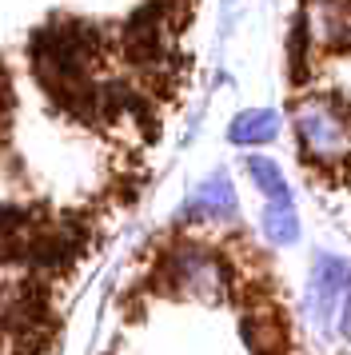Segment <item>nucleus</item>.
<instances>
[{
    "instance_id": "1",
    "label": "nucleus",
    "mask_w": 351,
    "mask_h": 355,
    "mask_svg": "<svg viewBox=\"0 0 351 355\" xmlns=\"http://www.w3.org/2000/svg\"><path fill=\"white\" fill-rule=\"evenodd\" d=\"M296 136H300L307 168L316 164L319 172H332V168L351 164V116L335 100H300L296 104Z\"/></svg>"
},
{
    "instance_id": "2",
    "label": "nucleus",
    "mask_w": 351,
    "mask_h": 355,
    "mask_svg": "<svg viewBox=\"0 0 351 355\" xmlns=\"http://www.w3.org/2000/svg\"><path fill=\"white\" fill-rule=\"evenodd\" d=\"M307 36L327 52H351V0H307Z\"/></svg>"
},
{
    "instance_id": "3",
    "label": "nucleus",
    "mask_w": 351,
    "mask_h": 355,
    "mask_svg": "<svg viewBox=\"0 0 351 355\" xmlns=\"http://www.w3.org/2000/svg\"><path fill=\"white\" fill-rule=\"evenodd\" d=\"M351 291V268H343V259L323 256L311 272V315L319 327H327L332 320H339V307Z\"/></svg>"
},
{
    "instance_id": "4",
    "label": "nucleus",
    "mask_w": 351,
    "mask_h": 355,
    "mask_svg": "<svg viewBox=\"0 0 351 355\" xmlns=\"http://www.w3.org/2000/svg\"><path fill=\"white\" fill-rule=\"evenodd\" d=\"M172 268H176V279H180V291H184V295H196V300H204V304H220L223 300L228 279H223L220 259L204 256V252H184Z\"/></svg>"
},
{
    "instance_id": "5",
    "label": "nucleus",
    "mask_w": 351,
    "mask_h": 355,
    "mask_svg": "<svg viewBox=\"0 0 351 355\" xmlns=\"http://www.w3.org/2000/svg\"><path fill=\"white\" fill-rule=\"evenodd\" d=\"M280 132V116L271 108H252V112H239L228 128V140L232 144H264Z\"/></svg>"
},
{
    "instance_id": "6",
    "label": "nucleus",
    "mask_w": 351,
    "mask_h": 355,
    "mask_svg": "<svg viewBox=\"0 0 351 355\" xmlns=\"http://www.w3.org/2000/svg\"><path fill=\"white\" fill-rule=\"evenodd\" d=\"M191 211H204V216H232L236 211V192H232L228 172H216L200 184V192L191 196Z\"/></svg>"
},
{
    "instance_id": "7",
    "label": "nucleus",
    "mask_w": 351,
    "mask_h": 355,
    "mask_svg": "<svg viewBox=\"0 0 351 355\" xmlns=\"http://www.w3.org/2000/svg\"><path fill=\"white\" fill-rule=\"evenodd\" d=\"M264 232H268V240L284 243V248L300 240V220H296L291 200H271L264 208Z\"/></svg>"
},
{
    "instance_id": "8",
    "label": "nucleus",
    "mask_w": 351,
    "mask_h": 355,
    "mask_svg": "<svg viewBox=\"0 0 351 355\" xmlns=\"http://www.w3.org/2000/svg\"><path fill=\"white\" fill-rule=\"evenodd\" d=\"M248 176H252L255 188H259V192H268L271 200H291L287 180L280 176V168H275L271 160H264V156H248Z\"/></svg>"
},
{
    "instance_id": "9",
    "label": "nucleus",
    "mask_w": 351,
    "mask_h": 355,
    "mask_svg": "<svg viewBox=\"0 0 351 355\" xmlns=\"http://www.w3.org/2000/svg\"><path fill=\"white\" fill-rule=\"evenodd\" d=\"M339 331H343V336L351 339V291H348V300H343V307H339Z\"/></svg>"
}]
</instances>
